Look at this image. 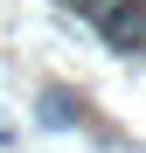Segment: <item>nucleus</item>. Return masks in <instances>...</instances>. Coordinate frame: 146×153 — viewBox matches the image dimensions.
<instances>
[{"label":"nucleus","mask_w":146,"mask_h":153,"mask_svg":"<svg viewBox=\"0 0 146 153\" xmlns=\"http://www.w3.org/2000/svg\"><path fill=\"white\" fill-rule=\"evenodd\" d=\"M97 35L111 49H146V0H104L97 7Z\"/></svg>","instance_id":"f257e3e1"}]
</instances>
